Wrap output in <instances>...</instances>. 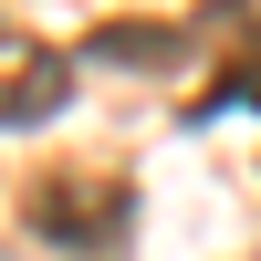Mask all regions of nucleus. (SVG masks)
<instances>
[{
	"instance_id": "f03ea898",
	"label": "nucleus",
	"mask_w": 261,
	"mask_h": 261,
	"mask_svg": "<svg viewBox=\"0 0 261 261\" xmlns=\"http://www.w3.org/2000/svg\"><path fill=\"white\" fill-rule=\"evenodd\" d=\"M63 94H73V63H63L53 42L0 32V125H53Z\"/></svg>"
},
{
	"instance_id": "7ed1b4c3",
	"label": "nucleus",
	"mask_w": 261,
	"mask_h": 261,
	"mask_svg": "<svg viewBox=\"0 0 261 261\" xmlns=\"http://www.w3.org/2000/svg\"><path fill=\"white\" fill-rule=\"evenodd\" d=\"M94 53H105V63H178V53H188V32H146V21H105V32H94Z\"/></svg>"
},
{
	"instance_id": "f257e3e1",
	"label": "nucleus",
	"mask_w": 261,
	"mask_h": 261,
	"mask_svg": "<svg viewBox=\"0 0 261 261\" xmlns=\"http://www.w3.org/2000/svg\"><path fill=\"white\" fill-rule=\"evenodd\" d=\"M125 220H136V188L115 167H53V178L21 188V230L53 241V251H73V261L125 251Z\"/></svg>"
}]
</instances>
